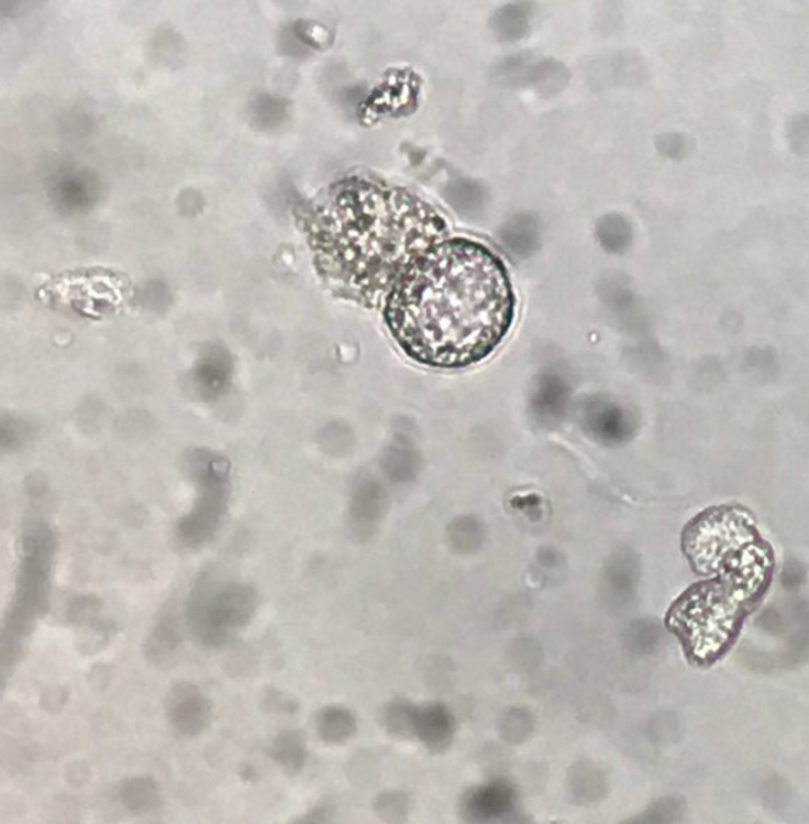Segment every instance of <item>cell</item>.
I'll use <instances>...</instances> for the list:
<instances>
[{
  "mask_svg": "<svg viewBox=\"0 0 809 824\" xmlns=\"http://www.w3.org/2000/svg\"><path fill=\"white\" fill-rule=\"evenodd\" d=\"M121 801L131 812L145 813L156 805L158 792H156L154 782L137 778V780L124 782L123 788H121Z\"/></svg>",
  "mask_w": 809,
  "mask_h": 824,
  "instance_id": "obj_4",
  "label": "cell"
},
{
  "mask_svg": "<svg viewBox=\"0 0 809 824\" xmlns=\"http://www.w3.org/2000/svg\"><path fill=\"white\" fill-rule=\"evenodd\" d=\"M318 725L322 738L330 740V743H340V740L348 739L354 733L353 716L340 714V712L319 715Z\"/></svg>",
  "mask_w": 809,
  "mask_h": 824,
  "instance_id": "obj_6",
  "label": "cell"
},
{
  "mask_svg": "<svg viewBox=\"0 0 809 824\" xmlns=\"http://www.w3.org/2000/svg\"><path fill=\"white\" fill-rule=\"evenodd\" d=\"M330 823V815L328 809H318L312 810L311 813H308L307 816H303V818L298 820V822H295L293 824H329Z\"/></svg>",
  "mask_w": 809,
  "mask_h": 824,
  "instance_id": "obj_8",
  "label": "cell"
},
{
  "mask_svg": "<svg viewBox=\"0 0 809 824\" xmlns=\"http://www.w3.org/2000/svg\"><path fill=\"white\" fill-rule=\"evenodd\" d=\"M517 295L501 256L477 240L426 246L388 295L385 319L417 363L462 370L486 360L516 322Z\"/></svg>",
  "mask_w": 809,
  "mask_h": 824,
  "instance_id": "obj_1",
  "label": "cell"
},
{
  "mask_svg": "<svg viewBox=\"0 0 809 824\" xmlns=\"http://www.w3.org/2000/svg\"><path fill=\"white\" fill-rule=\"evenodd\" d=\"M516 789L503 780L485 782L462 799V813L470 824H496L516 809Z\"/></svg>",
  "mask_w": 809,
  "mask_h": 824,
  "instance_id": "obj_3",
  "label": "cell"
},
{
  "mask_svg": "<svg viewBox=\"0 0 809 824\" xmlns=\"http://www.w3.org/2000/svg\"><path fill=\"white\" fill-rule=\"evenodd\" d=\"M169 719L182 735H197L207 726L210 715L192 702H176L169 708Z\"/></svg>",
  "mask_w": 809,
  "mask_h": 824,
  "instance_id": "obj_5",
  "label": "cell"
},
{
  "mask_svg": "<svg viewBox=\"0 0 809 824\" xmlns=\"http://www.w3.org/2000/svg\"><path fill=\"white\" fill-rule=\"evenodd\" d=\"M387 725L399 735H414L433 750L446 749L454 736V716L441 707L387 715Z\"/></svg>",
  "mask_w": 809,
  "mask_h": 824,
  "instance_id": "obj_2",
  "label": "cell"
},
{
  "mask_svg": "<svg viewBox=\"0 0 809 824\" xmlns=\"http://www.w3.org/2000/svg\"><path fill=\"white\" fill-rule=\"evenodd\" d=\"M301 744L298 743L297 738H288V736H285V738L280 739V744H277L276 749L279 750V756H277V759L280 761H284L285 765L291 763L293 767H297L298 761H303V756H301Z\"/></svg>",
  "mask_w": 809,
  "mask_h": 824,
  "instance_id": "obj_7",
  "label": "cell"
}]
</instances>
